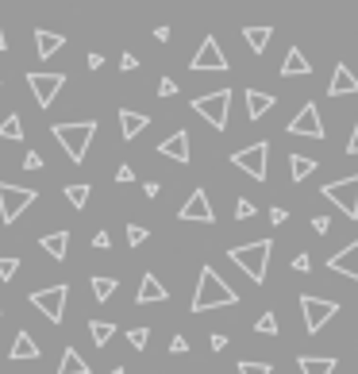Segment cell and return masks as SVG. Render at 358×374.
Listing matches in <instances>:
<instances>
[{"mask_svg": "<svg viewBox=\"0 0 358 374\" xmlns=\"http://www.w3.org/2000/svg\"><path fill=\"white\" fill-rule=\"evenodd\" d=\"M100 66H104V54H97V50H92V54H89V70H100Z\"/></svg>", "mask_w": 358, "mask_h": 374, "instance_id": "c3c4849f", "label": "cell"}, {"mask_svg": "<svg viewBox=\"0 0 358 374\" xmlns=\"http://www.w3.org/2000/svg\"><path fill=\"white\" fill-rule=\"evenodd\" d=\"M116 182H120V185H127V182H135V170H131V166H127V162H124V166H120V170H116Z\"/></svg>", "mask_w": 358, "mask_h": 374, "instance_id": "ee69618b", "label": "cell"}, {"mask_svg": "<svg viewBox=\"0 0 358 374\" xmlns=\"http://www.w3.org/2000/svg\"><path fill=\"white\" fill-rule=\"evenodd\" d=\"M312 228H316L320 235H327L332 232V217H312Z\"/></svg>", "mask_w": 358, "mask_h": 374, "instance_id": "7bdbcfd3", "label": "cell"}, {"mask_svg": "<svg viewBox=\"0 0 358 374\" xmlns=\"http://www.w3.org/2000/svg\"><path fill=\"white\" fill-rule=\"evenodd\" d=\"M16 270H19V258L0 255V282H12V278H16Z\"/></svg>", "mask_w": 358, "mask_h": 374, "instance_id": "836d02e7", "label": "cell"}, {"mask_svg": "<svg viewBox=\"0 0 358 374\" xmlns=\"http://www.w3.org/2000/svg\"><path fill=\"white\" fill-rule=\"evenodd\" d=\"M89 336H92L97 348H104V343L116 336V325H112V320H89Z\"/></svg>", "mask_w": 358, "mask_h": 374, "instance_id": "f1b7e54d", "label": "cell"}, {"mask_svg": "<svg viewBox=\"0 0 358 374\" xmlns=\"http://www.w3.org/2000/svg\"><path fill=\"white\" fill-rule=\"evenodd\" d=\"M92 247H97V251H108L112 247V235L108 232H92Z\"/></svg>", "mask_w": 358, "mask_h": 374, "instance_id": "60d3db41", "label": "cell"}, {"mask_svg": "<svg viewBox=\"0 0 358 374\" xmlns=\"http://www.w3.org/2000/svg\"><path fill=\"white\" fill-rule=\"evenodd\" d=\"M158 97H177V81H174V77H162V81H158Z\"/></svg>", "mask_w": 358, "mask_h": 374, "instance_id": "f35d334b", "label": "cell"}, {"mask_svg": "<svg viewBox=\"0 0 358 374\" xmlns=\"http://www.w3.org/2000/svg\"><path fill=\"white\" fill-rule=\"evenodd\" d=\"M350 93H358V77L339 62L335 74H332V81H327V97H350Z\"/></svg>", "mask_w": 358, "mask_h": 374, "instance_id": "e0dca14e", "label": "cell"}, {"mask_svg": "<svg viewBox=\"0 0 358 374\" xmlns=\"http://www.w3.org/2000/svg\"><path fill=\"white\" fill-rule=\"evenodd\" d=\"M254 212H259V208H254V201H247V197H235V220H250Z\"/></svg>", "mask_w": 358, "mask_h": 374, "instance_id": "d590c367", "label": "cell"}, {"mask_svg": "<svg viewBox=\"0 0 358 374\" xmlns=\"http://www.w3.org/2000/svg\"><path fill=\"white\" fill-rule=\"evenodd\" d=\"M108 374H127V371H124V366H116V371H108Z\"/></svg>", "mask_w": 358, "mask_h": 374, "instance_id": "816d5d0a", "label": "cell"}, {"mask_svg": "<svg viewBox=\"0 0 358 374\" xmlns=\"http://www.w3.org/2000/svg\"><path fill=\"white\" fill-rule=\"evenodd\" d=\"M243 39H247V47L254 50V54H262L266 42L274 39V27H243Z\"/></svg>", "mask_w": 358, "mask_h": 374, "instance_id": "484cf974", "label": "cell"}, {"mask_svg": "<svg viewBox=\"0 0 358 374\" xmlns=\"http://www.w3.org/2000/svg\"><path fill=\"white\" fill-rule=\"evenodd\" d=\"M312 170H316V158H309V155H289V174H293V182H304Z\"/></svg>", "mask_w": 358, "mask_h": 374, "instance_id": "4316f807", "label": "cell"}, {"mask_svg": "<svg viewBox=\"0 0 358 374\" xmlns=\"http://www.w3.org/2000/svg\"><path fill=\"white\" fill-rule=\"evenodd\" d=\"M66 297H70V286H47V290L27 293V301L47 316L50 325H62V316H66Z\"/></svg>", "mask_w": 358, "mask_h": 374, "instance_id": "8992f818", "label": "cell"}, {"mask_svg": "<svg viewBox=\"0 0 358 374\" xmlns=\"http://www.w3.org/2000/svg\"><path fill=\"white\" fill-rule=\"evenodd\" d=\"M297 366H300V374H335L339 363H335L332 355H300Z\"/></svg>", "mask_w": 358, "mask_h": 374, "instance_id": "603a6c76", "label": "cell"}, {"mask_svg": "<svg viewBox=\"0 0 358 374\" xmlns=\"http://www.w3.org/2000/svg\"><path fill=\"white\" fill-rule=\"evenodd\" d=\"M31 201H39L35 189H24V185H12V182H0V220L4 224H16L19 212H24Z\"/></svg>", "mask_w": 358, "mask_h": 374, "instance_id": "52a82bcc", "label": "cell"}, {"mask_svg": "<svg viewBox=\"0 0 358 374\" xmlns=\"http://www.w3.org/2000/svg\"><path fill=\"white\" fill-rule=\"evenodd\" d=\"M39 343L31 340V336L27 332H16V340H12V351H8V359H16V363H27V359H35V363H39Z\"/></svg>", "mask_w": 358, "mask_h": 374, "instance_id": "44dd1931", "label": "cell"}, {"mask_svg": "<svg viewBox=\"0 0 358 374\" xmlns=\"http://www.w3.org/2000/svg\"><path fill=\"white\" fill-rule=\"evenodd\" d=\"M293 270H297V274H309V270H312V258L304 255V251H300V255H293Z\"/></svg>", "mask_w": 358, "mask_h": 374, "instance_id": "74e56055", "label": "cell"}, {"mask_svg": "<svg viewBox=\"0 0 358 374\" xmlns=\"http://www.w3.org/2000/svg\"><path fill=\"white\" fill-rule=\"evenodd\" d=\"M239 374H274V363H254V359H239Z\"/></svg>", "mask_w": 358, "mask_h": 374, "instance_id": "1f68e13d", "label": "cell"}, {"mask_svg": "<svg viewBox=\"0 0 358 374\" xmlns=\"http://www.w3.org/2000/svg\"><path fill=\"white\" fill-rule=\"evenodd\" d=\"M62 193H66V201H70V205H74V208H85V205H89V185H66V189H62Z\"/></svg>", "mask_w": 358, "mask_h": 374, "instance_id": "f546056e", "label": "cell"}, {"mask_svg": "<svg viewBox=\"0 0 358 374\" xmlns=\"http://www.w3.org/2000/svg\"><path fill=\"white\" fill-rule=\"evenodd\" d=\"M177 220H200V224H212V220H216V212H212V205H209V193H204V189H193L189 201L177 208Z\"/></svg>", "mask_w": 358, "mask_h": 374, "instance_id": "4fadbf2b", "label": "cell"}, {"mask_svg": "<svg viewBox=\"0 0 358 374\" xmlns=\"http://www.w3.org/2000/svg\"><path fill=\"white\" fill-rule=\"evenodd\" d=\"M39 247L47 251L54 263H66V251H70V232H47L39 240Z\"/></svg>", "mask_w": 358, "mask_h": 374, "instance_id": "d6986e66", "label": "cell"}, {"mask_svg": "<svg viewBox=\"0 0 358 374\" xmlns=\"http://www.w3.org/2000/svg\"><path fill=\"white\" fill-rule=\"evenodd\" d=\"M58 374H89V363L81 359L77 348H66L62 351V363H58Z\"/></svg>", "mask_w": 358, "mask_h": 374, "instance_id": "d4e9b609", "label": "cell"}, {"mask_svg": "<svg viewBox=\"0 0 358 374\" xmlns=\"http://www.w3.org/2000/svg\"><path fill=\"white\" fill-rule=\"evenodd\" d=\"M300 313H304V328L316 336L320 328H324L327 320L339 313V301H332V297H316V293H300Z\"/></svg>", "mask_w": 358, "mask_h": 374, "instance_id": "ba28073f", "label": "cell"}, {"mask_svg": "<svg viewBox=\"0 0 358 374\" xmlns=\"http://www.w3.org/2000/svg\"><path fill=\"white\" fill-rule=\"evenodd\" d=\"M289 135H297V139H324V120H320V109L312 100L289 120Z\"/></svg>", "mask_w": 358, "mask_h": 374, "instance_id": "7c38bea8", "label": "cell"}, {"mask_svg": "<svg viewBox=\"0 0 358 374\" xmlns=\"http://www.w3.org/2000/svg\"><path fill=\"white\" fill-rule=\"evenodd\" d=\"M162 158H174V162H189V132H174L170 139L158 143Z\"/></svg>", "mask_w": 358, "mask_h": 374, "instance_id": "2e32d148", "label": "cell"}, {"mask_svg": "<svg viewBox=\"0 0 358 374\" xmlns=\"http://www.w3.org/2000/svg\"><path fill=\"white\" fill-rule=\"evenodd\" d=\"M92 293H97V301H108L112 297V293H116V278H104V274H100V278H92Z\"/></svg>", "mask_w": 358, "mask_h": 374, "instance_id": "4dcf8cb0", "label": "cell"}, {"mask_svg": "<svg viewBox=\"0 0 358 374\" xmlns=\"http://www.w3.org/2000/svg\"><path fill=\"white\" fill-rule=\"evenodd\" d=\"M235 301H239V293H235L212 266H204L200 278H197V293H193L189 309L193 313H209V309H227V305H235Z\"/></svg>", "mask_w": 358, "mask_h": 374, "instance_id": "6da1fadb", "label": "cell"}, {"mask_svg": "<svg viewBox=\"0 0 358 374\" xmlns=\"http://www.w3.org/2000/svg\"><path fill=\"white\" fill-rule=\"evenodd\" d=\"M327 201H332L335 208H339L343 217H350V220H358V174H350V178H343V182H327L324 189Z\"/></svg>", "mask_w": 358, "mask_h": 374, "instance_id": "9c48e42d", "label": "cell"}, {"mask_svg": "<svg viewBox=\"0 0 358 374\" xmlns=\"http://www.w3.org/2000/svg\"><path fill=\"white\" fill-rule=\"evenodd\" d=\"M127 343H131L135 351H143L150 343V328H131V332H127Z\"/></svg>", "mask_w": 358, "mask_h": 374, "instance_id": "e575fe53", "label": "cell"}, {"mask_svg": "<svg viewBox=\"0 0 358 374\" xmlns=\"http://www.w3.org/2000/svg\"><path fill=\"white\" fill-rule=\"evenodd\" d=\"M50 135L58 139V147L70 155V162H85L89 155V143L97 135V120H77V124H54Z\"/></svg>", "mask_w": 358, "mask_h": 374, "instance_id": "3957f363", "label": "cell"}, {"mask_svg": "<svg viewBox=\"0 0 358 374\" xmlns=\"http://www.w3.org/2000/svg\"><path fill=\"white\" fill-rule=\"evenodd\" d=\"M147 127H150V116H143V112H135V109H120V135H124L127 143L139 139Z\"/></svg>", "mask_w": 358, "mask_h": 374, "instance_id": "9a60e30c", "label": "cell"}, {"mask_svg": "<svg viewBox=\"0 0 358 374\" xmlns=\"http://www.w3.org/2000/svg\"><path fill=\"white\" fill-rule=\"evenodd\" d=\"M27 85H31V93H35V104H39V109H50L54 97L62 93V85H66V74H39V70H31V74H27Z\"/></svg>", "mask_w": 358, "mask_h": 374, "instance_id": "8fae6325", "label": "cell"}, {"mask_svg": "<svg viewBox=\"0 0 358 374\" xmlns=\"http://www.w3.org/2000/svg\"><path fill=\"white\" fill-rule=\"evenodd\" d=\"M270 220H274V224H285V220H289V212H285L282 205H274V208H270Z\"/></svg>", "mask_w": 358, "mask_h": 374, "instance_id": "f6af8a7d", "label": "cell"}, {"mask_svg": "<svg viewBox=\"0 0 358 374\" xmlns=\"http://www.w3.org/2000/svg\"><path fill=\"white\" fill-rule=\"evenodd\" d=\"M266 162H270V143L259 139L250 143V147L235 150L231 155V166H239L247 178H254V182H266Z\"/></svg>", "mask_w": 358, "mask_h": 374, "instance_id": "5b68a950", "label": "cell"}, {"mask_svg": "<svg viewBox=\"0 0 358 374\" xmlns=\"http://www.w3.org/2000/svg\"><path fill=\"white\" fill-rule=\"evenodd\" d=\"M227 104H231V89H216V93H204V97L193 100V112L200 120H209L216 132L227 127Z\"/></svg>", "mask_w": 358, "mask_h": 374, "instance_id": "277c9868", "label": "cell"}, {"mask_svg": "<svg viewBox=\"0 0 358 374\" xmlns=\"http://www.w3.org/2000/svg\"><path fill=\"white\" fill-rule=\"evenodd\" d=\"M127 243H131V247H143V243H147V228H143V224H127Z\"/></svg>", "mask_w": 358, "mask_h": 374, "instance_id": "8d00e7d4", "label": "cell"}, {"mask_svg": "<svg viewBox=\"0 0 358 374\" xmlns=\"http://www.w3.org/2000/svg\"><path fill=\"white\" fill-rule=\"evenodd\" d=\"M224 348H227V336L216 332V336H212V351H224Z\"/></svg>", "mask_w": 358, "mask_h": 374, "instance_id": "681fc988", "label": "cell"}, {"mask_svg": "<svg viewBox=\"0 0 358 374\" xmlns=\"http://www.w3.org/2000/svg\"><path fill=\"white\" fill-rule=\"evenodd\" d=\"M189 70H193V74H209V70L224 74V70H227V59H224V50H220L216 35H204V42L197 47V54H193Z\"/></svg>", "mask_w": 358, "mask_h": 374, "instance_id": "30bf717a", "label": "cell"}, {"mask_svg": "<svg viewBox=\"0 0 358 374\" xmlns=\"http://www.w3.org/2000/svg\"><path fill=\"white\" fill-rule=\"evenodd\" d=\"M270 109H274V97H270V93L247 89V116H250V120H262Z\"/></svg>", "mask_w": 358, "mask_h": 374, "instance_id": "cb8c5ba5", "label": "cell"}, {"mask_svg": "<svg viewBox=\"0 0 358 374\" xmlns=\"http://www.w3.org/2000/svg\"><path fill=\"white\" fill-rule=\"evenodd\" d=\"M0 139H24V120H19V112H8V116L0 120Z\"/></svg>", "mask_w": 358, "mask_h": 374, "instance_id": "83f0119b", "label": "cell"}, {"mask_svg": "<svg viewBox=\"0 0 358 374\" xmlns=\"http://www.w3.org/2000/svg\"><path fill=\"white\" fill-rule=\"evenodd\" d=\"M0 50H8V39H4V27H0Z\"/></svg>", "mask_w": 358, "mask_h": 374, "instance_id": "f907efd6", "label": "cell"}, {"mask_svg": "<svg viewBox=\"0 0 358 374\" xmlns=\"http://www.w3.org/2000/svg\"><path fill=\"white\" fill-rule=\"evenodd\" d=\"M254 332H262V336H277V316H274V313H262L259 320H254Z\"/></svg>", "mask_w": 358, "mask_h": 374, "instance_id": "d6a6232c", "label": "cell"}, {"mask_svg": "<svg viewBox=\"0 0 358 374\" xmlns=\"http://www.w3.org/2000/svg\"><path fill=\"white\" fill-rule=\"evenodd\" d=\"M347 155H358V124H355V132H350V143H347Z\"/></svg>", "mask_w": 358, "mask_h": 374, "instance_id": "7dc6e473", "label": "cell"}, {"mask_svg": "<svg viewBox=\"0 0 358 374\" xmlns=\"http://www.w3.org/2000/svg\"><path fill=\"white\" fill-rule=\"evenodd\" d=\"M309 74H312V62L300 54V47H289V54L282 62V77H309Z\"/></svg>", "mask_w": 358, "mask_h": 374, "instance_id": "ffe728a7", "label": "cell"}, {"mask_svg": "<svg viewBox=\"0 0 358 374\" xmlns=\"http://www.w3.org/2000/svg\"><path fill=\"white\" fill-rule=\"evenodd\" d=\"M66 47V39H62V35H54V31H35V54H39V59H54V54H58V50Z\"/></svg>", "mask_w": 358, "mask_h": 374, "instance_id": "7402d4cb", "label": "cell"}, {"mask_svg": "<svg viewBox=\"0 0 358 374\" xmlns=\"http://www.w3.org/2000/svg\"><path fill=\"white\" fill-rule=\"evenodd\" d=\"M327 270H335V274L355 278V282H358V240H355V243H347L343 251H335V255L327 258Z\"/></svg>", "mask_w": 358, "mask_h": 374, "instance_id": "5bb4252c", "label": "cell"}, {"mask_svg": "<svg viewBox=\"0 0 358 374\" xmlns=\"http://www.w3.org/2000/svg\"><path fill=\"white\" fill-rule=\"evenodd\" d=\"M170 293H166V286L158 282L154 274H143V282H139V293H135V301L139 305H154V301H166Z\"/></svg>", "mask_w": 358, "mask_h": 374, "instance_id": "ac0fdd59", "label": "cell"}, {"mask_svg": "<svg viewBox=\"0 0 358 374\" xmlns=\"http://www.w3.org/2000/svg\"><path fill=\"white\" fill-rule=\"evenodd\" d=\"M139 66V59H135V54H124V59H120V70H135Z\"/></svg>", "mask_w": 358, "mask_h": 374, "instance_id": "bcb514c9", "label": "cell"}, {"mask_svg": "<svg viewBox=\"0 0 358 374\" xmlns=\"http://www.w3.org/2000/svg\"><path fill=\"white\" fill-rule=\"evenodd\" d=\"M24 170H42V155H39V150H27V155H24Z\"/></svg>", "mask_w": 358, "mask_h": 374, "instance_id": "ab89813d", "label": "cell"}, {"mask_svg": "<svg viewBox=\"0 0 358 374\" xmlns=\"http://www.w3.org/2000/svg\"><path fill=\"white\" fill-rule=\"evenodd\" d=\"M270 255H274V240H254V243H243V247H231V251H227V258H231V263L239 266V270H243V274H247L254 286L266 282Z\"/></svg>", "mask_w": 358, "mask_h": 374, "instance_id": "7a4b0ae2", "label": "cell"}, {"mask_svg": "<svg viewBox=\"0 0 358 374\" xmlns=\"http://www.w3.org/2000/svg\"><path fill=\"white\" fill-rule=\"evenodd\" d=\"M170 351H174V355H185V351H189V340H185V336H174V340H170Z\"/></svg>", "mask_w": 358, "mask_h": 374, "instance_id": "b9f144b4", "label": "cell"}]
</instances>
